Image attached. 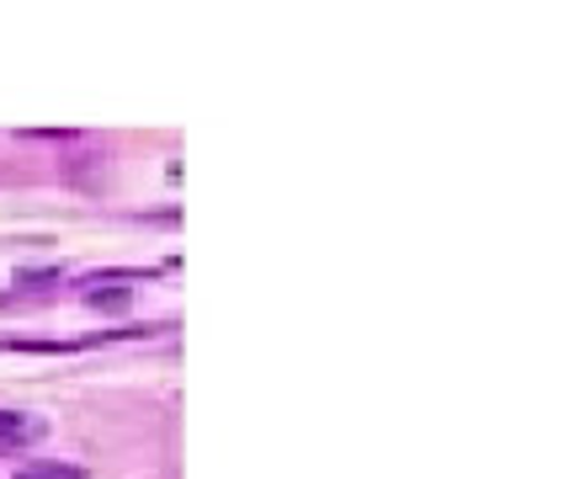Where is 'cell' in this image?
Returning a JSON list of instances; mask_svg holds the SVG:
<instances>
[{"label": "cell", "instance_id": "obj_1", "mask_svg": "<svg viewBox=\"0 0 569 479\" xmlns=\"http://www.w3.org/2000/svg\"><path fill=\"white\" fill-rule=\"evenodd\" d=\"M43 437V421L32 410H0V453H22Z\"/></svg>", "mask_w": 569, "mask_h": 479}, {"label": "cell", "instance_id": "obj_2", "mask_svg": "<svg viewBox=\"0 0 569 479\" xmlns=\"http://www.w3.org/2000/svg\"><path fill=\"white\" fill-rule=\"evenodd\" d=\"M17 479H86V469L59 463V458H27V463H17Z\"/></svg>", "mask_w": 569, "mask_h": 479}, {"label": "cell", "instance_id": "obj_3", "mask_svg": "<svg viewBox=\"0 0 569 479\" xmlns=\"http://www.w3.org/2000/svg\"><path fill=\"white\" fill-rule=\"evenodd\" d=\"M128 299H133V293H128V282H118V288H86V303L101 309V315H123Z\"/></svg>", "mask_w": 569, "mask_h": 479}]
</instances>
